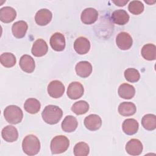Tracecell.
<instances>
[{"label":"cell","instance_id":"6da1fadb","mask_svg":"<svg viewBox=\"0 0 156 156\" xmlns=\"http://www.w3.org/2000/svg\"><path fill=\"white\" fill-rule=\"evenodd\" d=\"M63 115L62 110L57 105H48L41 113L43 121L49 124H55L60 121Z\"/></svg>","mask_w":156,"mask_h":156},{"label":"cell","instance_id":"7a4b0ae2","mask_svg":"<svg viewBox=\"0 0 156 156\" xmlns=\"http://www.w3.org/2000/svg\"><path fill=\"white\" fill-rule=\"evenodd\" d=\"M22 148L24 152L27 155H35L40 150V142L35 135L30 134L23 139Z\"/></svg>","mask_w":156,"mask_h":156},{"label":"cell","instance_id":"3957f363","mask_svg":"<svg viewBox=\"0 0 156 156\" xmlns=\"http://www.w3.org/2000/svg\"><path fill=\"white\" fill-rule=\"evenodd\" d=\"M4 116L9 123L16 124L22 121L23 113L19 107L15 105H10L4 109Z\"/></svg>","mask_w":156,"mask_h":156},{"label":"cell","instance_id":"277c9868","mask_svg":"<svg viewBox=\"0 0 156 156\" xmlns=\"http://www.w3.org/2000/svg\"><path fill=\"white\" fill-rule=\"evenodd\" d=\"M69 146L68 138L64 135H57L51 142V151L52 154H58L65 152Z\"/></svg>","mask_w":156,"mask_h":156},{"label":"cell","instance_id":"5b68a950","mask_svg":"<svg viewBox=\"0 0 156 156\" xmlns=\"http://www.w3.org/2000/svg\"><path fill=\"white\" fill-rule=\"evenodd\" d=\"M65 92V86L59 80L51 81L48 86V93L53 98H60Z\"/></svg>","mask_w":156,"mask_h":156},{"label":"cell","instance_id":"8992f818","mask_svg":"<svg viewBox=\"0 0 156 156\" xmlns=\"http://www.w3.org/2000/svg\"><path fill=\"white\" fill-rule=\"evenodd\" d=\"M116 43L120 49L127 50L132 46V38L128 33L126 32H121L116 36Z\"/></svg>","mask_w":156,"mask_h":156},{"label":"cell","instance_id":"52a82bcc","mask_svg":"<svg viewBox=\"0 0 156 156\" xmlns=\"http://www.w3.org/2000/svg\"><path fill=\"white\" fill-rule=\"evenodd\" d=\"M83 92V87L79 82H71L67 89V95L71 99H77L81 98Z\"/></svg>","mask_w":156,"mask_h":156},{"label":"cell","instance_id":"ba28073f","mask_svg":"<svg viewBox=\"0 0 156 156\" xmlns=\"http://www.w3.org/2000/svg\"><path fill=\"white\" fill-rule=\"evenodd\" d=\"M65 38L60 32L54 33L50 38V45L56 51H62L65 48Z\"/></svg>","mask_w":156,"mask_h":156},{"label":"cell","instance_id":"9c48e42d","mask_svg":"<svg viewBox=\"0 0 156 156\" xmlns=\"http://www.w3.org/2000/svg\"><path fill=\"white\" fill-rule=\"evenodd\" d=\"M84 125L85 127L91 131L98 130L102 125L101 117L96 114H91L84 119Z\"/></svg>","mask_w":156,"mask_h":156},{"label":"cell","instance_id":"30bf717a","mask_svg":"<svg viewBox=\"0 0 156 156\" xmlns=\"http://www.w3.org/2000/svg\"><path fill=\"white\" fill-rule=\"evenodd\" d=\"M98 11L91 7L85 9L82 11L80 16L82 22L85 24H91L94 23L98 20Z\"/></svg>","mask_w":156,"mask_h":156},{"label":"cell","instance_id":"8fae6325","mask_svg":"<svg viewBox=\"0 0 156 156\" xmlns=\"http://www.w3.org/2000/svg\"><path fill=\"white\" fill-rule=\"evenodd\" d=\"M143 144L141 142L135 138L130 140L126 145V152L131 155H138L143 151Z\"/></svg>","mask_w":156,"mask_h":156},{"label":"cell","instance_id":"7c38bea8","mask_svg":"<svg viewBox=\"0 0 156 156\" xmlns=\"http://www.w3.org/2000/svg\"><path fill=\"white\" fill-rule=\"evenodd\" d=\"M52 14L51 12L47 9H41L35 14V20L37 24L40 26H46L52 20Z\"/></svg>","mask_w":156,"mask_h":156},{"label":"cell","instance_id":"4fadbf2b","mask_svg":"<svg viewBox=\"0 0 156 156\" xmlns=\"http://www.w3.org/2000/svg\"><path fill=\"white\" fill-rule=\"evenodd\" d=\"M74 49L79 54H85L90 49V41L85 37H80L75 40Z\"/></svg>","mask_w":156,"mask_h":156},{"label":"cell","instance_id":"5bb4252c","mask_svg":"<svg viewBox=\"0 0 156 156\" xmlns=\"http://www.w3.org/2000/svg\"><path fill=\"white\" fill-rule=\"evenodd\" d=\"M48 50L46 42L43 39L37 40L33 44L31 52L35 57H42L44 55Z\"/></svg>","mask_w":156,"mask_h":156},{"label":"cell","instance_id":"9a60e30c","mask_svg":"<svg viewBox=\"0 0 156 156\" xmlns=\"http://www.w3.org/2000/svg\"><path fill=\"white\" fill-rule=\"evenodd\" d=\"M19 65L23 71L28 73H32L35 67L34 58L30 55L27 54L23 55L21 57Z\"/></svg>","mask_w":156,"mask_h":156},{"label":"cell","instance_id":"2e32d148","mask_svg":"<svg viewBox=\"0 0 156 156\" xmlns=\"http://www.w3.org/2000/svg\"><path fill=\"white\" fill-rule=\"evenodd\" d=\"M1 135L5 141L11 143L17 140L18 138V132L16 127L9 125L2 129Z\"/></svg>","mask_w":156,"mask_h":156},{"label":"cell","instance_id":"e0dca14e","mask_svg":"<svg viewBox=\"0 0 156 156\" xmlns=\"http://www.w3.org/2000/svg\"><path fill=\"white\" fill-rule=\"evenodd\" d=\"M75 69L79 76L85 78L91 74L92 66L91 64L87 61H81L76 64Z\"/></svg>","mask_w":156,"mask_h":156},{"label":"cell","instance_id":"ac0fdd59","mask_svg":"<svg viewBox=\"0 0 156 156\" xmlns=\"http://www.w3.org/2000/svg\"><path fill=\"white\" fill-rule=\"evenodd\" d=\"M16 16V12L12 7H4L0 9V20L3 23H10L15 19Z\"/></svg>","mask_w":156,"mask_h":156},{"label":"cell","instance_id":"d6986e66","mask_svg":"<svg viewBox=\"0 0 156 156\" xmlns=\"http://www.w3.org/2000/svg\"><path fill=\"white\" fill-rule=\"evenodd\" d=\"M28 26L24 21H18L13 24L12 27V31L14 37L17 38H21L24 37L27 30Z\"/></svg>","mask_w":156,"mask_h":156},{"label":"cell","instance_id":"ffe728a7","mask_svg":"<svg viewBox=\"0 0 156 156\" xmlns=\"http://www.w3.org/2000/svg\"><path fill=\"white\" fill-rule=\"evenodd\" d=\"M138 122L136 119L133 118L125 119L122 125L123 132L128 135H132L136 133L138 130Z\"/></svg>","mask_w":156,"mask_h":156},{"label":"cell","instance_id":"44dd1931","mask_svg":"<svg viewBox=\"0 0 156 156\" xmlns=\"http://www.w3.org/2000/svg\"><path fill=\"white\" fill-rule=\"evenodd\" d=\"M78 126V122L77 119L72 116H66L62 122L61 127L62 130L65 132H74Z\"/></svg>","mask_w":156,"mask_h":156},{"label":"cell","instance_id":"7402d4cb","mask_svg":"<svg viewBox=\"0 0 156 156\" xmlns=\"http://www.w3.org/2000/svg\"><path fill=\"white\" fill-rule=\"evenodd\" d=\"M111 17L113 22L118 25H124L129 20V15L126 11L122 9L114 11Z\"/></svg>","mask_w":156,"mask_h":156},{"label":"cell","instance_id":"603a6c76","mask_svg":"<svg viewBox=\"0 0 156 156\" xmlns=\"http://www.w3.org/2000/svg\"><path fill=\"white\" fill-rule=\"evenodd\" d=\"M118 93L119 96L126 99L132 98L135 94V89L133 86L128 83H122L118 88Z\"/></svg>","mask_w":156,"mask_h":156},{"label":"cell","instance_id":"cb8c5ba5","mask_svg":"<svg viewBox=\"0 0 156 156\" xmlns=\"http://www.w3.org/2000/svg\"><path fill=\"white\" fill-rule=\"evenodd\" d=\"M136 111L135 105L131 102H123L118 106L119 113L124 116H132L135 113Z\"/></svg>","mask_w":156,"mask_h":156},{"label":"cell","instance_id":"d4e9b609","mask_svg":"<svg viewBox=\"0 0 156 156\" xmlns=\"http://www.w3.org/2000/svg\"><path fill=\"white\" fill-rule=\"evenodd\" d=\"M141 53L144 59L147 60H154L156 58V47L154 44H146L142 48Z\"/></svg>","mask_w":156,"mask_h":156},{"label":"cell","instance_id":"484cf974","mask_svg":"<svg viewBox=\"0 0 156 156\" xmlns=\"http://www.w3.org/2000/svg\"><path fill=\"white\" fill-rule=\"evenodd\" d=\"M40 107L41 104L40 101L35 98H29L24 104L25 110L30 114L38 113L40 109Z\"/></svg>","mask_w":156,"mask_h":156},{"label":"cell","instance_id":"4316f807","mask_svg":"<svg viewBox=\"0 0 156 156\" xmlns=\"http://www.w3.org/2000/svg\"><path fill=\"white\" fill-rule=\"evenodd\" d=\"M143 127L147 130H153L156 128V116L154 114H146L141 119Z\"/></svg>","mask_w":156,"mask_h":156},{"label":"cell","instance_id":"83f0119b","mask_svg":"<svg viewBox=\"0 0 156 156\" xmlns=\"http://www.w3.org/2000/svg\"><path fill=\"white\" fill-rule=\"evenodd\" d=\"M0 61L2 65L6 68L13 66L16 62L15 56L10 52H4L0 56Z\"/></svg>","mask_w":156,"mask_h":156},{"label":"cell","instance_id":"f1b7e54d","mask_svg":"<svg viewBox=\"0 0 156 156\" xmlns=\"http://www.w3.org/2000/svg\"><path fill=\"white\" fill-rule=\"evenodd\" d=\"M89 110V104L85 101L76 102L71 107V110L76 115H80L86 113Z\"/></svg>","mask_w":156,"mask_h":156},{"label":"cell","instance_id":"f546056e","mask_svg":"<svg viewBox=\"0 0 156 156\" xmlns=\"http://www.w3.org/2000/svg\"><path fill=\"white\" fill-rule=\"evenodd\" d=\"M73 151L76 156H87L90 152V147L86 143L79 142L74 146Z\"/></svg>","mask_w":156,"mask_h":156},{"label":"cell","instance_id":"4dcf8cb0","mask_svg":"<svg viewBox=\"0 0 156 156\" xmlns=\"http://www.w3.org/2000/svg\"><path fill=\"white\" fill-rule=\"evenodd\" d=\"M124 77L127 81L133 83L139 80L140 78V74L136 69L129 68L125 70Z\"/></svg>","mask_w":156,"mask_h":156},{"label":"cell","instance_id":"1f68e13d","mask_svg":"<svg viewBox=\"0 0 156 156\" xmlns=\"http://www.w3.org/2000/svg\"><path fill=\"white\" fill-rule=\"evenodd\" d=\"M128 9L131 13L137 15L143 12L144 5L140 1H132L129 3Z\"/></svg>","mask_w":156,"mask_h":156},{"label":"cell","instance_id":"d6a6232c","mask_svg":"<svg viewBox=\"0 0 156 156\" xmlns=\"http://www.w3.org/2000/svg\"><path fill=\"white\" fill-rule=\"evenodd\" d=\"M113 2L118 6H124L128 2V1H113Z\"/></svg>","mask_w":156,"mask_h":156}]
</instances>
